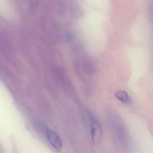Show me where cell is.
I'll list each match as a JSON object with an SVG mask.
<instances>
[{
	"label": "cell",
	"mask_w": 153,
	"mask_h": 153,
	"mask_svg": "<svg viewBox=\"0 0 153 153\" xmlns=\"http://www.w3.org/2000/svg\"><path fill=\"white\" fill-rule=\"evenodd\" d=\"M90 134L94 144L98 145L101 141L102 136V128L98 120L95 117L90 120Z\"/></svg>",
	"instance_id": "obj_1"
},
{
	"label": "cell",
	"mask_w": 153,
	"mask_h": 153,
	"mask_svg": "<svg viewBox=\"0 0 153 153\" xmlns=\"http://www.w3.org/2000/svg\"><path fill=\"white\" fill-rule=\"evenodd\" d=\"M115 96L118 100L125 104H129L131 102L130 97L125 91L122 90L117 91L115 93Z\"/></svg>",
	"instance_id": "obj_3"
},
{
	"label": "cell",
	"mask_w": 153,
	"mask_h": 153,
	"mask_svg": "<svg viewBox=\"0 0 153 153\" xmlns=\"http://www.w3.org/2000/svg\"><path fill=\"white\" fill-rule=\"evenodd\" d=\"M45 135L51 145L57 151L60 152L62 149V142L59 136L53 131L49 128L45 129Z\"/></svg>",
	"instance_id": "obj_2"
}]
</instances>
